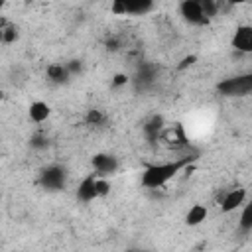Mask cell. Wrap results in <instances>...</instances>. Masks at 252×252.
Masks as SVG:
<instances>
[{
	"mask_svg": "<svg viewBox=\"0 0 252 252\" xmlns=\"http://www.w3.org/2000/svg\"><path fill=\"white\" fill-rule=\"evenodd\" d=\"M179 12H181L183 20L189 22V24H193V26H203V24L209 22V18L205 16L199 0H183L179 4Z\"/></svg>",
	"mask_w": 252,
	"mask_h": 252,
	"instance_id": "277c9868",
	"label": "cell"
},
{
	"mask_svg": "<svg viewBox=\"0 0 252 252\" xmlns=\"http://www.w3.org/2000/svg\"><path fill=\"white\" fill-rule=\"evenodd\" d=\"M228 2H230L232 6H238V4H246L248 0H228Z\"/></svg>",
	"mask_w": 252,
	"mask_h": 252,
	"instance_id": "d6986e66",
	"label": "cell"
},
{
	"mask_svg": "<svg viewBox=\"0 0 252 252\" xmlns=\"http://www.w3.org/2000/svg\"><path fill=\"white\" fill-rule=\"evenodd\" d=\"M87 122H89L91 126H100V124L104 122V114H102L98 108H91V110L87 112Z\"/></svg>",
	"mask_w": 252,
	"mask_h": 252,
	"instance_id": "9a60e30c",
	"label": "cell"
},
{
	"mask_svg": "<svg viewBox=\"0 0 252 252\" xmlns=\"http://www.w3.org/2000/svg\"><path fill=\"white\" fill-rule=\"evenodd\" d=\"M67 75H69L67 65H65V67H63V65H53V67H49V77H51L53 81H57V83L65 81Z\"/></svg>",
	"mask_w": 252,
	"mask_h": 252,
	"instance_id": "4fadbf2b",
	"label": "cell"
},
{
	"mask_svg": "<svg viewBox=\"0 0 252 252\" xmlns=\"http://www.w3.org/2000/svg\"><path fill=\"white\" fill-rule=\"evenodd\" d=\"M199 2H201V8H203V12H205V16H207L209 20L219 14V4H217V0H199Z\"/></svg>",
	"mask_w": 252,
	"mask_h": 252,
	"instance_id": "5bb4252c",
	"label": "cell"
},
{
	"mask_svg": "<svg viewBox=\"0 0 252 252\" xmlns=\"http://www.w3.org/2000/svg\"><path fill=\"white\" fill-rule=\"evenodd\" d=\"M126 81H128V77L122 75V73H118V75L114 77V85H126Z\"/></svg>",
	"mask_w": 252,
	"mask_h": 252,
	"instance_id": "ac0fdd59",
	"label": "cell"
},
{
	"mask_svg": "<svg viewBox=\"0 0 252 252\" xmlns=\"http://www.w3.org/2000/svg\"><path fill=\"white\" fill-rule=\"evenodd\" d=\"M238 226H240L242 230H250V228H252V199L242 205V213H240V219H238Z\"/></svg>",
	"mask_w": 252,
	"mask_h": 252,
	"instance_id": "7c38bea8",
	"label": "cell"
},
{
	"mask_svg": "<svg viewBox=\"0 0 252 252\" xmlns=\"http://www.w3.org/2000/svg\"><path fill=\"white\" fill-rule=\"evenodd\" d=\"M93 167H94L96 175L106 177V175H112L118 169V159L110 154H96L93 158Z\"/></svg>",
	"mask_w": 252,
	"mask_h": 252,
	"instance_id": "52a82bcc",
	"label": "cell"
},
{
	"mask_svg": "<svg viewBox=\"0 0 252 252\" xmlns=\"http://www.w3.org/2000/svg\"><path fill=\"white\" fill-rule=\"evenodd\" d=\"M195 158H183V159H173V161H165V163H156L144 169L142 173V185L148 189H158L163 187L169 179H173L189 161H193Z\"/></svg>",
	"mask_w": 252,
	"mask_h": 252,
	"instance_id": "6da1fadb",
	"label": "cell"
},
{
	"mask_svg": "<svg viewBox=\"0 0 252 252\" xmlns=\"http://www.w3.org/2000/svg\"><path fill=\"white\" fill-rule=\"evenodd\" d=\"M244 203H246V189L244 187H234V189L224 193L219 207H220L222 213H232V211L240 209Z\"/></svg>",
	"mask_w": 252,
	"mask_h": 252,
	"instance_id": "5b68a950",
	"label": "cell"
},
{
	"mask_svg": "<svg viewBox=\"0 0 252 252\" xmlns=\"http://www.w3.org/2000/svg\"><path fill=\"white\" fill-rule=\"evenodd\" d=\"M154 8V0H110V10L118 16H140Z\"/></svg>",
	"mask_w": 252,
	"mask_h": 252,
	"instance_id": "7a4b0ae2",
	"label": "cell"
},
{
	"mask_svg": "<svg viewBox=\"0 0 252 252\" xmlns=\"http://www.w3.org/2000/svg\"><path fill=\"white\" fill-rule=\"evenodd\" d=\"M28 114H30V118H32L33 122L41 124V122H45V120L49 118L51 108H49V104H47V102H43V100H35V102H32V104H30Z\"/></svg>",
	"mask_w": 252,
	"mask_h": 252,
	"instance_id": "8fae6325",
	"label": "cell"
},
{
	"mask_svg": "<svg viewBox=\"0 0 252 252\" xmlns=\"http://www.w3.org/2000/svg\"><path fill=\"white\" fill-rule=\"evenodd\" d=\"M207 217H209V209L205 205H201V203H195L193 207H189V211L185 215V222L189 226H197V224L205 222Z\"/></svg>",
	"mask_w": 252,
	"mask_h": 252,
	"instance_id": "30bf717a",
	"label": "cell"
},
{
	"mask_svg": "<svg viewBox=\"0 0 252 252\" xmlns=\"http://www.w3.org/2000/svg\"><path fill=\"white\" fill-rule=\"evenodd\" d=\"M96 177H98V175L91 173V175H87V177L79 183L77 197H79L83 203H89V201H93V199L98 197V195H96Z\"/></svg>",
	"mask_w": 252,
	"mask_h": 252,
	"instance_id": "ba28073f",
	"label": "cell"
},
{
	"mask_svg": "<svg viewBox=\"0 0 252 252\" xmlns=\"http://www.w3.org/2000/svg\"><path fill=\"white\" fill-rule=\"evenodd\" d=\"M16 37H18V30H16V26H2V41L4 43H12V41H16Z\"/></svg>",
	"mask_w": 252,
	"mask_h": 252,
	"instance_id": "2e32d148",
	"label": "cell"
},
{
	"mask_svg": "<svg viewBox=\"0 0 252 252\" xmlns=\"http://www.w3.org/2000/svg\"><path fill=\"white\" fill-rule=\"evenodd\" d=\"M220 89L228 94H242L246 91H252V75H246V77H236V79H230L228 83H222Z\"/></svg>",
	"mask_w": 252,
	"mask_h": 252,
	"instance_id": "9c48e42d",
	"label": "cell"
},
{
	"mask_svg": "<svg viewBox=\"0 0 252 252\" xmlns=\"http://www.w3.org/2000/svg\"><path fill=\"white\" fill-rule=\"evenodd\" d=\"M230 45L240 53H252V26H238L232 33Z\"/></svg>",
	"mask_w": 252,
	"mask_h": 252,
	"instance_id": "8992f818",
	"label": "cell"
},
{
	"mask_svg": "<svg viewBox=\"0 0 252 252\" xmlns=\"http://www.w3.org/2000/svg\"><path fill=\"white\" fill-rule=\"evenodd\" d=\"M110 193V183L100 175V177H96V195L98 197H106Z\"/></svg>",
	"mask_w": 252,
	"mask_h": 252,
	"instance_id": "e0dca14e",
	"label": "cell"
},
{
	"mask_svg": "<svg viewBox=\"0 0 252 252\" xmlns=\"http://www.w3.org/2000/svg\"><path fill=\"white\" fill-rule=\"evenodd\" d=\"M65 179H67V173L61 165H49L39 173V183L49 191L61 189L65 185Z\"/></svg>",
	"mask_w": 252,
	"mask_h": 252,
	"instance_id": "3957f363",
	"label": "cell"
}]
</instances>
